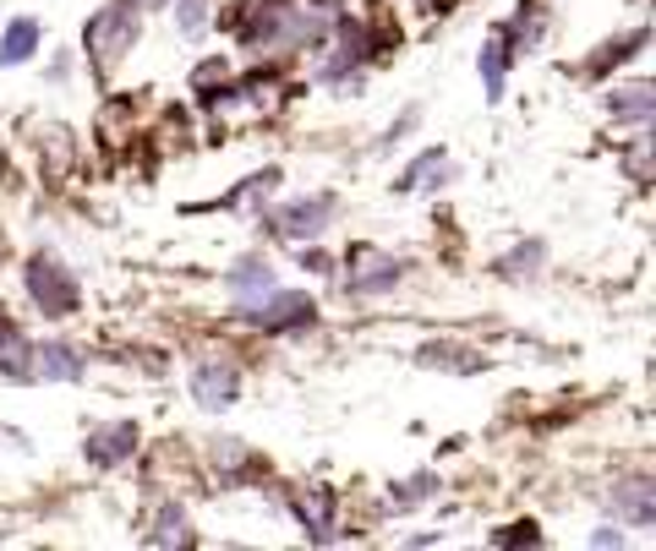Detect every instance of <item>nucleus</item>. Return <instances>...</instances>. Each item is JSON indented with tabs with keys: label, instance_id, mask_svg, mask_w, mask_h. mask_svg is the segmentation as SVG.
I'll return each mask as SVG.
<instances>
[{
	"label": "nucleus",
	"instance_id": "nucleus-1",
	"mask_svg": "<svg viewBox=\"0 0 656 551\" xmlns=\"http://www.w3.org/2000/svg\"><path fill=\"white\" fill-rule=\"evenodd\" d=\"M138 27H143V0H110L105 11L88 16V27H83V49H88V60H94L99 77H110V71L132 55Z\"/></svg>",
	"mask_w": 656,
	"mask_h": 551
},
{
	"label": "nucleus",
	"instance_id": "nucleus-2",
	"mask_svg": "<svg viewBox=\"0 0 656 551\" xmlns=\"http://www.w3.org/2000/svg\"><path fill=\"white\" fill-rule=\"evenodd\" d=\"M22 289H28V300H33L50 322H66V317H77V306H83V284H77V274H72L61 257H50V252L28 257Z\"/></svg>",
	"mask_w": 656,
	"mask_h": 551
},
{
	"label": "nucleus",
	"instance_id": "nucleus-3",
	"mask_svg": "<svg viewBox=\"0 0 656 551\" xmlns=\"http://www.w3.org/2000/svg\"><path fill=\"white\" fill-rule=\"evenodd\" d=\"M236 311H241L252 328H263V333H302V328L318 322V300L302 295V289H285V284H274V289L258 295V300H241Z\"/></svg>",
	"mask_w": 656,
	"mask_h": 551
},
{
	"label": "nucleus",
	"instance_id": "nucleus-4",
	"mask_svg": "<svg viewBox=\"0 0 656 551\" xmlns=\"http://www.w3.org/2000/svg\"><path fill=\"white\" fill-rule=\"evenodd\" d=\"M334 219H339V197H334V191H313V197H296V202L274 208L263 224H269L274 235H285V241L307 246V241H324Z\"/></svg>",
	"mask_w": 656,
	"mask_h": 551
},
{
	"label": "nucleus",
	"instance_id": "nucleus-5",
	"mask_svg": "<svg viewBox=\"0 0 656 551\" xmlns=\"http://www.w3.org/2000/svg\"><path fill=\"white\" fill-rule=\"evenodd\" d=\"M186 388H192V399L203 410H230L241 399V366L225 361V355H203V361H192Z\"/></svg>",
	"mask_w": 656,
	"mask_h": 551
},
{
	"label": "nucleus",
	"instance_id": "nucleus-6",
	"mask_svg": "<svg viewBox=\"0 0 656 551\" xmlns=\"http://www.w3.org/2000/svg\"><path fill=\"white\" fill-rule=\"evenodd\" d=\"M405 278V263L400 257H389V252H372V246H361L356 257H350V278H345V295L350 300H372V295H389L394 284Z\"/></svg>",
	"mask_w": 656,
	"mask_h": 551
},
{
	"label": "nucleus",
	"instance_id": "nucleus-7",
	"mask_svg": "<svg viewBox=\"0 0 656 551\" xmlns=\"http://www.w3.org/2000/svg\"><path fill=\"white\" fill-rule=\"evenodd\" d=\"M138 453V426L132 420H105V426H94L88 437H83V459L94 464V470H116V464H127Z\"/></svg>",
	"mask_w": 656,
	"mask_h": 551
},
{
	"label": "nucleus",
	"instance_id": "nucleus-8",
	"mask_svg": "<svg viewBox=\"0 0 656 551\" xmlns=\"http://www.w3.org/2000/svg\"><path fill=\"white\" fill-rule=\"evenodd\" d=\"M416 366H427V372H449V377H477V372H488V355L471 350V344H449V339H438V344H422V350H416Z\"/></svg>",
	"mask_w": 656,
	"mask_h": 551
},
{
	"label": "nucleus",
	"instance_id": "nucleus-9",
	"mask_svg": "<svg viewBox=\"0 0 656 551\" xmlns=\"http://www.w3.org/2000/svg\"><path fill=\"white\" fill-rule=\"evenodd\" d=\"M608 508H613V519H619V525L646 530V525L656 519V486H652V481H619V486L608 492Z\"/></svg>",
	"mask_w": 656,
	"mask_h": 551
},
{
	"label": "nucleus",
	"instance_id": "nucleus-10",
	"mask_svg": "<svg viewBox=\"0 0 656 551\" xmlns=\"http://www.w3.org/2000/svg\"><path fill=\"white\" fill-rule=\"evenodd\" d=\"M498 38L509 44V55H520V49H536L542 38H547V5L542 0H525L509 22H498Z\"/></svg>",
	"mask_w": 656,
	"mask_h": 551
},
{
	"label": "nucleus",
	"instance_id": "nucleus-11",
	"mask_svg": "<svg viewBox=\"0 0 656 551\" xmlns=\"http://www.w3.org/2000/svg\"><path fill=\"white\" fill-rule=\"evenodd\" d=\"M33 377L39 383H83L88 361L72 344H33Z\"/></svg>",
	"mask_w": 656,
	"mask_h": 551
},
{
	"label": "nucleus",
	"instance_id": "nucleus-12",
	"mask_svg": "<svg viewBox=\"0 0 656 551\" xmlns=\"http://www.w3.org/2000/svg\"><path fill=\"white\" fill-rule=\"evenodd\" d=\"M291 514L302 519V530L324 547V541H334V492H324V486H307V492H296L291 497Z\"/></svg>",
	"mask_w": 656,
	"mask_h": 551
},
{
	"label": "nucleus",
	"instance_id": "nucleus-13",
	"mask_svg": "<svg viewBox=\"0 0 656 551\" xmlns=\"http://www.w3.org/2000/svg\"><path fill=\"white\" fill-rule=\"evenodd\" d=\"M0 377L6 383H33V344L22 339L17 322L0 317Z\"/></svg>",
	"mask_w": 656,
	"mask_h": 551
},
{
	"label": "nucleus",
	"instance_id": "nucleus-14",
	"mask_svg": "<svg viewBox=\"0 0 656 551\" xmlns=\"http://www.w3.org/2000/svg\"><path fill=\"white\" fill-rule=\"evenodd\" d=\"M274 284H280V274H274L263 257H247V263H236V268L225 274V289L236 295V306H241V300H258V295H269Z\"/></svg>",
	"mask_w": 656,
	"mask_h": 551
},
{
	"label": "nucleus",
	"instance_id": "nucleus-15",
	"mask_svg": "<svg viewBox=\"0 0 656 551\" xmlns=\"http://www.w3.org/2000/svg\"><path fill=\"white\" fill-rule=\"evenodd\" d=\"M39 44H44V27H39L33 16H11L6 33H0V66H22V60H33Z\"/></svg>",
	"mask_w": 656,
	"mask_h": 551
},
{
	"label": "nucleus",
	"instance_id": "nucleus-16",
	"mask_svg": "<svg viewBox=\"0 0 656 551\" xmlns=\"http://www.w3.org/2000/svg\"><path fill=\"white\" fill-rule=\"evenodd\" d=\"M444 175H455L449 153L444 147H427L422 158H411V169L394 180V191H427V186H444Z\"/></svg>",
	"mask_w": 656,
	"mask_h": 551
},
{
	"label": "nucleus",
	"instance_id": "nucleus-17",
	"mask_svg": "<svg viewBox=\"0 0 656 551\" xmlns=\"http://www.w3.org/2000/svg\"><path fill=\"white\" fill-rule=\"evenodd\" d=\"M608 110H613V121H635V126H652L656 88H652V82H630V88H613Z\"/></svg>",
	"mask_w": 656,
	"mask_h": 551
},
{
	"label": "nucleus",
	"instance_id": "nucleus-18",
	"mask_svg": "<svg viewBox=\"0 0 656 551\" xmlns=\"http://www.w3.org/2000/svg\"><path fill=\"white\" fill-rule=\"evenodd\" d=\"M149 547H192L197 536H192V519H186V508L181 503H164L160 519H154V530L143 536Z\"/></svg>",
	"mask_w": 656,
	"mask_h": 551
},
{
	"label": "nucleus",
	"instance_id": "nucleus-19",
	"mask_svg": "<svg viewBox=\"0 0 656 551\" xmlns=\"http://www.w3.org/2000/svg\"><path fill=\"white\" fill-rule=\"evenodd\" d=\"M509 44L492 33L488 44H482V55H477V71H482V88H488V99H503V77H509Z\"/></svg>",
	"mask_w": 656,
	"mask_h": 551
},
{
	"label": "nucleus",
	"instance_id": "nucleus-20",
	"mask_svg": "<svg viewBox=\"0 0 656 551\" xmlns=\"http://www.w3.org/2000/svg\"><path fill=\"white\" fill-rule=\"evenodd\" d=\"M542 263H547V246H542V241H525V246L503 252L492 268H498L503 278H536V274H542Z\"/></svg>",
	"mask_w": 656,
	"mask_h": 551
},
{
	"label": "nucleus",
	"instance_id": "nucleus-21",
	"mask_svg": "<svg viewBox=\"0 0 656 551\" xmlns=\"http://www.w3.org/2000/svg\"><path fill=\"white\" fill-rule=\"evenodd\" d=\"M208 459H214V470H219V475H236V470H247V464H252V453H247V442H241V437H214Z\"/></svg>",
	"mask_w": 656,
	"mask_h": 551
},
{
	"label": "nucleus",
	"instance_id": "nucleus-22",
	"mask_svg": "<svg viewBox=\"0 0 656 551\" xmlns=\"http://www.w3.org/2000/svg\"><path fill=\"white\" fill-rule=\"evenodd\" d=\"M164 5H170V16H175V27L186 38H197L208 27V0H164Z\"/></svg>",
	"mask_w": 656,
	"mask_h": 551
},
{
	"label": "nucleus",
	"instance_id": "nucleus-23",
	"mask_svg": "<svg viewBox=\"0 0 656 551\" xmlns=\"http://www.w3.org/2000/svg\"><path fill=\"white\" fill-rule=\"evenodd\" d=\"M438 492V475H411V481H400L394 492H389V503L394 508H416V503H427Z\"/></svg>",
	"mask_w": 656,
	"mask_h": 551
},
{
	"label": "nucleus",
	"instance_id": "nucleus-24",
	"mask_svg": "<svg viewBox=\"0 0 656 551\" xmlns=\"http://www.w3.org/2000/svg\"><path fill=\"white\" fill-rule=\"evenodd\" d=\"M520 541H525V547H542V530H536V525H509V530L492 536V547H520Z\"/></svg>",
	"mask_w": 656,
	"mask_h": 551
},
{
	"label": "nucleus",
	"instance_id": "nucleus-25",
	"mask_svg": "<svg viewBox=\"0 0 656 551\" xmlns=\"http://www.w3.org/2000/svg\"><path fill=\"white\" fill-rule=\"evenodd\" d=\"M416 126H422V110H416V104H411V110H405V115H400V121H394V126H389V137H383V147H394V142H400V137H411V132H416Z\"/></svg>",
	"mask_w": 656,
	"mask_h": 551
},
{
	"label": "nucleus",
	"instance_id": "nucleus-26",
	"mask_svg": "<svg viewBox=\"0 0 656 551\" xmlns=\"http://www.w3.org/2000/svg\"><path fill=\"white\" fill-rule=\"evenodd\" d=\"M591 547H624V530H613V525H602V530L591 536Z\"/></svg>",
	"mask_w": 656,
	"mask_h": 551
},
{
	"label": "nucleus",
	"instance_id": "nucleus-27",
	"mask_svg": "<svg viewBox=\"0 0 656 551\" xmlns=\"http://www.w3.org/2000/svg\"><path fill=\"white\" fill-rule=\"evenodd\" d=\"M302 263H307L313 274H334V263H328L324 252H302Z\"/></svg>",
	"mask_w": 656,
	"mask_h": 551
}]
</instances>
